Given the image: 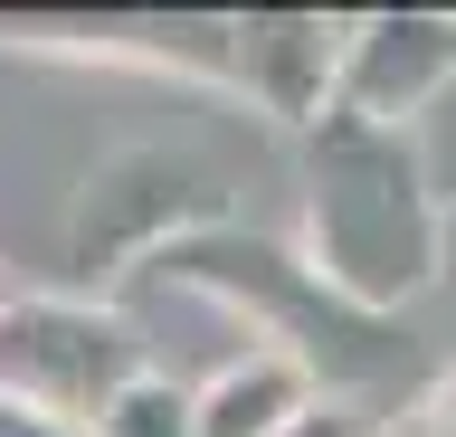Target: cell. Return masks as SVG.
<instances>
[{"mask_svg":"<svg viewBox=\"0 0 456 437\" xmlns=\"http://www.w3.org/2000/svg\"><path fill=\"white\" fill-rule=\"evenodd\" d=\"M0 437H86V428H67V418H38V409H20V400H0Z\"/></svg>","mask_w":456,"mask_h":437,"instance_id":"cell-11","label":"cell"},{"mask_svg":"<svg viewBox=\"0 0 456 437\" xmlns=\"http://www.w3.org/2000/svg\"><path fill=\"white\" fill-rule=\"evenodd\" d=\"M162 286H191L209 304H238L256 333V352H285L314 390H352V400H380L399 371H409V333L399 314H362V304H342L323 276L305 266V247H276V238L256 229H200L181 247L152 257Z\"/></svg>","mask_w":456,"mask_h":437,"instance_id":"cell-2","label":"cell"},{"mask_svg":"<svg viewBox=\"0 0 456 437\" xmlns=\"http://www.w3.org/2000/svg\"><path fill=\"white\" fill-rule=\"evenodd\" d=\"M200 229H228L219 162H200L191 143H162V134H134V143L95 152V172L67 200V286L95 295L124 266H152Z\"/></svg>","mask_w":456,"mask_h":437,"instance_id":"cell-3","label":"cell"},{"mask_svg":"<svg viewBox=\"0 0 456 437\" xmlns=\"http://www.w3.org/2000/svg\"><path fill=\"white\" fill-rule=\"evenodd\" d=\"M447 86H456V20L447 10H370V20H342L333 115L419 134Z\"/></svg>","mask_w":456,"mask_h":437,"instance_id":"cell-5","label":"cell"},{"mask_svg":"<svg viewBox=\"0 0 456 437\" xmlns=\"http://www.w3.org/2000/svg\"><path fill=\"white\" fill-rule=\"evenodd\" d=\"M390 437H456V380H428L419 400H399Z\"/></svg>","mask_w":456,"mask_h":437,"instance_id":"cell-10","label":"cell"},{"mask_svg":"<svg viewBox=\"0 0 456 437\" xmlns=\"http://www.w3.org/2000/svg\"><path fill=\"white\" fill-rule=\"evenodd\" d=\"M285 437H390V409L352 400V390H314V400L285 418Z\"/></svg>","mask_w":456,"mask_h":437,"instance_id":"cell-9","label":"cell"},{"mask_svg":"<svg viewBox=\"0 0 456 437\" xmlns=\"http://www.w3.org/2000/svg\"><path fill=\"white\" fill-rule=\"evenodd\" d=\"M437 295H447V314H456V209H447V247H437ZM456 380V371H447Z\"/></svg>","mask_w":456,"mask_h":437,"instance_id":"cell-12","label":"cell"},{"mask_svg":"<svg viewBox=\"0 0 456 437\" xmlns=\"http://www.w3.org/2000/svg\"><path fill=\"white\" fill-rule=\"evenodd\" d=\"M295 190H305V266L342 304L399 314L409 295L437 286L447 209L419 162V134L362 115H323L295 134Z\"/></svg>","mask_w":456,"mask_h":437,"instance_id":"cell-1","label":"cell"},{"mask_svg":"<svg viewBox=\"0 0 456 437\" xmlns=\"http://www.w3.org/2000/svg\"><path fill=\"white\" fill-rule=\"evenodd\" d=\"M314 400V380L285 352H238L219 380L191 390V437H285V418Z\"/></svg>","mask_w":456,"mask_h":437,"instance_id":"cell-7","label":"cell"},{"mask_svg":"<svg viewBox=\"0 0 456 437\" xmlns=\"http://www.w3.org/2000/svg\"><path fill=\"white\" fill-rule=\"evenodd\" d=\"M86 437H191V390L171 371H142L134 390H114V409Z\"/></svg>","mask_w":456,"mask_h":437,"instance_id":"cell-8","label":"cell"},{"mask_svg":"<svg viewBox=\"0 0 456 437\" xmlns=\"http://www.w3.org/2000/svg\"><path fill=\"white\" fill-rule=\"evenodd\" d=\"M142 371L152 361H142V333L124 304L0 295V400L38 409V418H67V428H95L114 409V390H134Z\"/></svg>","mask_w":456,"mask_h":437,"instance_id":"cell-4","label":"cell"},{"mask_svg":"<svg viewBox=\"0 0 456 437\" xmlns=\"http://www.w3.org/2000/svg\"><path fill=\"white\" fill-rule=\"evenodd\" d=\"M333 67H342V20H314V10L228 20V86H248V105H266L295 134L333 105Z\"/></svg>","mask_w":456,"mask_h":437,"instance_id":"cell-6","label":"cell"}]
</instances>
